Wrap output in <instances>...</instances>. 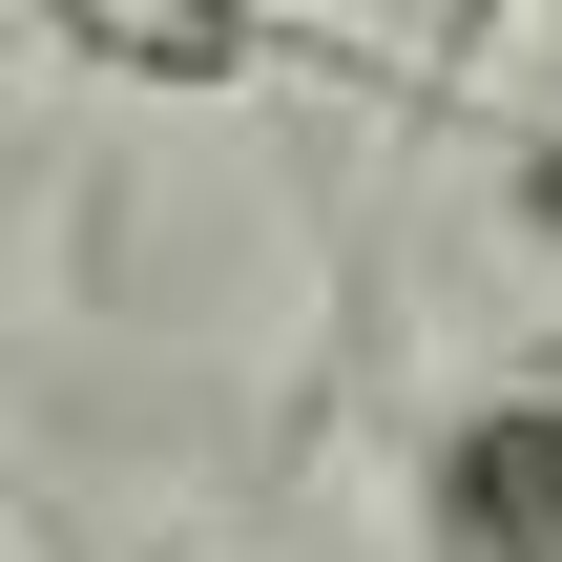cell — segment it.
<instances>
[{
	"mask_svg": "<svg viewBox=\"0 0 562 562\" xmlns=\"http://www.w3.org/2000/svg\"><path fill=\"white\" fill-rule=\"evenodd\" d=\"M521 229H542V250H562V125H542V146H521Z\"/></svg>",
	"mask_w": 562,
	"mask_h": 562,
	"instance_id": "3",
	"label": "cell"
},
{
	"mask_svg": "<svg viewBox=\"0 0 562 562\" xmlns=\"http://www.w3.org/2000/svg\"><path fill=\"white\" fill-rule=\"evenodd\" d=\"M42 42L104 63V83H146V104H250L271 63H313L292 0H42Z\"/></svg>",
	"mask_w": 562,
	"mask_h": 562,
	"instance_id": "2",
	"label": "cell"
},
{
	"mask_svg": "<svg viewBox=\"0 0 562 562\" xmlns=\"http://www.w3.org/2000/svg\"><path fill=\"white\" fill-rule=\"evenodd\" d=\"M417 542H438V562H562V375H501V396L438 417Z\"/></svg>",
	"mask_w": 562,
	"mask_h": 562,
	"instance_id": "1",
	"label": "cell"
}]
</instances>
